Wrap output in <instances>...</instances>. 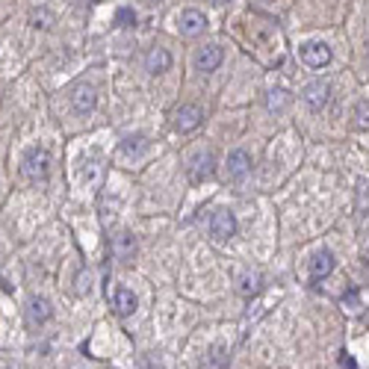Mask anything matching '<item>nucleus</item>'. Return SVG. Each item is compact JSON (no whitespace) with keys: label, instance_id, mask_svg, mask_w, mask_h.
Listing matches in <instances>:
<instances>
[{"label":"nucleus","instance_id":"obj_21","mask_svg":"<svg viewBox=\"0 0 369 369\" xmlns=\"http://www.w3.org/2000/svg\"><path fill=\"white\" fill-rule=\"evenodd\" d=\"M358 127H369V107L358 104Z\"/></svg>","mask_w":369,"mask_h":369},{"label":"nucleus","instance_id":"obj_16","mask_svg":"<svg viewBox=\"0 0 369 369\" xmlns=\"http://www.w3.org/2000/svg\"><path fill=\"white\" fill-rule=\"evenodd\" d=\"M148 148V139L145 136H127L124 142H121V154H124V157H139V154L142 151H145Z\"/></svg>","mask_w":369,"mask_h":369},{"label":"nucleus","instance_id":"obj_12","mask_svg":"<svg viewBox=\"0 0 369 369\" xmlns=\"http://www.w3.org/2000/svg\"><path fill=\"white\" fill-rule=\"evenodd\" d=\"M133 254H136V236L130 231H119L112 236V257L127 263V260H133Z\"/></svg>","mask_w":369,"mask_h":369},{"label":"nucleus","instance_id":"obj_8","mask_svg":"<svg viewBox=\"0 0 369 369\" xmlns=\"http://www.w3.org/2000/svg\"><path fill=\"white\" fill-rule=\"evenodd\" d=\"M177 30H180L183 36H189V39L201 36V33L207 30V18H204V12H198V9H183V12H180V18H177Z\"/></svg>","mask_w":369,"mask_h":369},{"label":"nucleus","instance_id":"obj_18","mask_svg":"<svg viewBox=\"0 0 369 369\" xmlns=\"http://www.w3.org/2000/svg\"><path fill=\"white\" fill-rule=\"evenodd\" d=\"M290 104V95L283 92V89H275V92H269V107L272 109H283Z\"/></svg>","mask_w":369,"mask_h":369},{"label":"nucleus","instance_id":"obj_3","mask_svg":"<svg viewBox=\"0 0 369 369\" xmlns=\"http://www.w3.org/2000/svg\"><path fill=\"white\" fill-rule=\"evenodd\" d=\"M299 56L307 68H325L331 62V48L325 41H307V45L299 48Z\"/></svg>","mask_w":369,"mask_h":369},{"label":"nucleus","instance_id":"obj_11","mask_svg":"<svg viewBox=\"0 0 369 369\" xmlns=\"http://www.w3.org/2000/svg\"><path fill=\"white\" fill-rule=\"evenodd\" d=\"M172 53H168L166 48H157V45H154L148 53H145V71H148V74H154V77H157V74H166V71L168 68H172Z\"/></svg>","mask_w":369,"mask_h":369},{"label":"nucleus","instance_id":"obj_9","mask_svg":"<svg viewBox=\"0 0 369 369\" xmlns=\"http://www.w3.org/2000/svg\"><path fill=\"white\" fill-rule=\"evenodd\" d=\"M302 98H304V104L310 109H322L325 104H328V98H331V86L325 80H314V83H307V86L302 89Z\"/></svg>","mask_w":369,"mask_h":369},{"label":"nucleus","instance_id":"obj_2","mask_svg":"<svg viewBox=\"0 0 369 369\" xmlns=\"http://www.w3.org/2000/svg\"><path fill=\"white\" fill-rule=\"evenodd\" d=\"M239 231V222L231 210H216L210 216V236L219 239V243H228V239H234Z\"/></svg>","mask_w":369,"mask_h":369},{"label":"nucleus","instance_id":"obj_4","mask_svg":"<svg viewBox=\"0 0 369 369\" xmlns=\"http://www.w3.org/2000/svg\"><path fill=\"white\" fill-rule=\"evenodd\" d=\"M224 175H228V180H246L251 175V154L236 148L228 154V163H224Z\"/></svg>","mask_w":369,"mask_h":369},{"label":"nucleus","instance_id":"obj_14","mask_svg":"<svg viewBox=\"0 0 369 369\" xmlns=\"http://www.w3.org/2000/svg\"><path fill=\"white\" fill-rule=\"evenodd\" d=\"M334 272V254L328 248H322L314 254V260H310V281L319 283L322 278H328Z\"/></svg>","mask_w":369,"mask_h":369},{"label":"nucleus","instance_id":"obj_15","mask_svg":"<svg viewBox=\"0 0 369 369\" xmlns=\"http://www.w3.org/2000/svg\"><path fill=\"white\" fill-rule=\"evenodd\" d=\"M51 316H53V304L48 299H41V295H33L30 304H27V319H30V325H45Z\"/></svg>","mask_w":369,"mask_h":369},{"label":"nucleus","instance_id":"obj_23","mask_svg":"<svg viewBox=\"0 0 369 369\" xmlns=\"http://www.w3.org/2000/svg\"><path fill=\"white\" fill-rule=\"evenodd\" d=\"M210 4H216V6H224V4H228V0H210Z\"/></svg>","mask_w":369,"mask_h":369},{"label":"nucleus","instance_id":"obj_7","mask_svg":"<svg viewBox=\"0 0 369 369\" xmlns=\"http://www.w3.org/2000/svg\"><path fill=\"white\" fill-rule=\"evenodd\" d=\"M98 104V92L89 86V83H80V86L71 89V107H74L77 116H89Z\"/></svg>","mask_w":369,"mask_h":369},{"label":"nucleus","instance_id":"obj_1","mask_svg":"<svg viewBox=\"0 0 369 369\" xmlns=\"http://www.w3.org/2000/svg\"><path fill=\"white\" fill-rule=\"evenodd\" d=\"M21 175L30 180V183L48 180V175H51V154H48V148L36 145V148L27 151L24 160H21Z\"/></svg>","mask_w":369,"mask_h":369},{"label":"nucleus","instance_id":"obj_13","mask_svg":"<svg viewBox=\"0 0 369 369\" xmlns=\"http://www.w3.org/2000/svg\"><path fill=\"white\" fill-rule=\"evenodd\" d=\"M136 307H139V302H136L133 290L119 287L116 293H112V310H116V316H121V319L133 316V314H136Z\"/></svg>","mask_w":369,"mask_h":369},{"label":"nucleus","instance_id":"obj_5","mask_svg":"<svg viewBox=\"0 0 369 369\" xmlns=\"http://www.w3.org/2000/svg\"><path fill=\"white\" fill-rule=\"evenodd\" d=\"M201 121H204V112H201V107H195V104H183L175 112V130L177 133H192V130L201 127Z\"/></svg>","mask_w":369,"mask_h":369},{"label":"nucleus","instance_id":"obj_20","mask_svg":"<svg viewBox=\"0 0 369 369\" xmlns=\"http://www.w3.org/2000/svg\"><path fill=\"white\" fill-rule=\"evenodd\" d=\"M116 21L121 24V27H130V24H136V15L130 9H119V15H116Z\"/></svg>","mask_w":369,"mask_h":369},{"label":"nucleus","instance_id":"obj_10","mask_svg":"<svg viewBox=\"0 0 369 369\" xmlns=\"http://www.w3.org/2000/svg\"><path fill=\"white\" fill-rule=\"evenodd\" d=\"M224 62V51L219 45H207L195 53V68L204 71V74H210V71H216L219 65Z\"/></svg>","mask_w":369,"mask_h":369},{"label":"nucleus","instance_id":"obj_19","mask_svg":"<svg viewBox=\"0 0 369 369\" xmlns=\"http://www.w3.org/2000/svg\"><path fill=\"white\" fill-rule=\"evenodd\" d=\"M74 290H77V295H89V293H92V275H89V272H80Z\"/></svg>","mask_w":369,"mask_h":369},{"label":"nucleus","instance_id":"obj_17","mask_svg":"<svg viewBox=\"0 0 369 369\" xmlns=\"http://www.w3.org/2000/svg\"><path fill=\"white\" fill-rule=\"evenodd\" d=\"M260 275L257 272H246L243 278H239V293H243L246 295V299H248V295H257L260 293Z\"/></svg>","mask_w":369,"mask_h":369},{"label":"nucleus","instance_id":"obj_6","mask_svg":"<svg viewBox=\"0 0 369 369\" xmlns=\"http://www.w3.org/2000/svg\"><path fill=\"white\" fill-rule=\"evenodd\" d=\"M213 172H216V157H213L210 151H198V154H192V160H189V180H192V183L210 180Z\"/></svg>","mask_w":369,"mask_h":369},{"label":"nucleus","instance_id":"obj_22","mask_svg":"<svg viewBox=\"0 0 369 369\" xmlns=\"http://www.w3.org/2000/svg\"><path fill=\"white\" fill-rule=\"evenodd\" d=\"M145 6H157V4H163V0H142Z\"/></svg>","mask_w":369,"mask_h":369}]
</instances>
